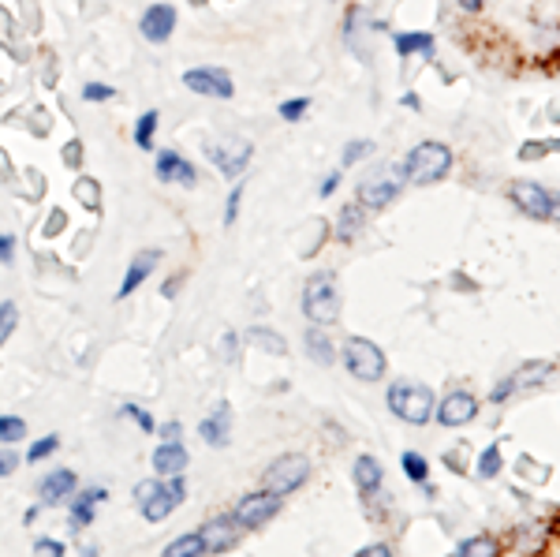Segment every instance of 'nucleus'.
I'll return each instance as SVG.
<instances>
[{"label":"nucleus","instance_id":"5701e85b","mask_svg":"<svg viewBox=\"0 0 560 557\" xmlns=\"http://www.w3.org/2000/svg\"><path fill=\"white\" fill-rule=\"evenodd\" d=\"M367 225V213H363V203H348L344 210H340V218H336V240H344L351 243L359 232H363Z\"/></svg>","mask_w":560,"mask_h":557},{"label":"nucleus","instance_id":"4be33fe9","mask_svg":"<svg viewBox=\"0 0 560 557\" xmlns=\"http://www.w3.org/2000/svg\"><path fill=\"white\" fill-rule=\"evenodd\" d=\"M382 482H385V472H382V464H377V457H359L355 460V487H359V494H377V490H382Z\"/></svg>","mask_w":560,"mask_h":557},{"label":"nucleus","instance_id":"864d4df0","mask_svg":"<svg viewBox=\"0 0 560 557\" xmlns=\"http://www.w3.org/2000/svg\"><path fill=\"white\" fill-rule=\"evenodd\" d=\"M549 221L553 225H560V195L553 191V206H549Z\"/></svg>","mask_w":560,"mask_h":557},{"label":"nucleus","instance_id":"2eb2a0df","mask_svg":"<svg viewBox=\"0 0 560 557\" xmlns=\"http://www.w3.org/2000/svg\"><path fill=\"white\" fill-rule=\"evenodd\" d=\"M157 179H161V184H184V187H194V165H191V161L187 157H179L176 150H161L157 154Z\"/></svg>","mask_w":560,"mask_h":557},{"label":"nucleus","instance_id":"423d86ee","mask_svg":"<svg viewBox=\"0 0 560 557\" xmlns=\"http://www.w3.org/2000/svg\"><path fill=\"white\" fill-rule=\"evenodd\" d=\"M400 187H404V169L382 165V169H374L370 176L359 179L355 203H363V206H370V210H385L389 203H396Z\"/></svg>","mask_w":560,"mask_h":557},{"label":"nucleus","instance_id":"c03bdc74","mask_svg":"<svg viewBox=\"0 0 560 557\" xmlns=\"http://www.w3.org/2000/svg\"><path fill=\"white\" fill-rule=\"evenodd\" d=\"M340 187V172H329V176H325L321 179V187H318V195H321V199H329V195Z\"/></svg>","mask_w":560,"mask_h":557},{"label":"nucleus","instance_id":"f03ea898","mask_svg":"<svg viewBox=\"0 0 560 557\" xmlns=\"http://www.w3.org/2000/svg\"><path fill=\"white\" fill-rule=\"evenodd\" d=\"M385 404H389V411H392L396 419H404L411 426L430 423L433 419V408H438V404H433V393L426 386H419V382H396V386H389Z\"/></svg>","mask_w":560,"mask_h":557},{"label":"nucleus","instance_id":"f3484780","mask_svg":"<svg viewBox=\"0 0 560 557\" xmlns=\"http://www.w3.org/2000/svg\"><path fill=\"white\" fill-rule=\"evenodd\" d=\"M202 538H206V553H225V550L236 546L240 524H236V520H228V516H217V520H209V524L202 528Z\"/></svg>","mask_w":560,"mask_h":557},{"label":"nucleus","instance_id":"a18cd8bd","mask_svg":"<svg viewBox=\"0 0 560 557\" xmlns=\"http://www.w3.org/2000/svg\"><path fill=\"white\" fill-rule=\"evenodd\" d=\"M12 259H15V240L12 236H0V262L12 266Z\"/></svg>","mask_w":560,"mask_h":557},{"label":"nucleus","instance_id":"9d476101","mask_svg":"<svg viewBox=\"0 0 560 557\" xmlns=\"http://www.w3.org/2000/svg\"><path fill=\"white\" fill-rule=\"evenodd\" d=\"M184 86L191 90V94L221 98V101H228L232 94H236V83H232V76L225 68H191V71H184Z\"/></svg>","mask_w":560,"mask_h":557},{"label":"nucleus","instance_id":"ddd939ff","mask_svg":"<svg viewBox=\"0 0 560 557\" xmlns=\"http://www.w3.org/2000/svg\"><path fill=\"white\" fill-rule=\"evenodd\" d=\"M138 30H142V38L154 42V45L169 42L172 30H176V8H172V4H150L146 12H142Z\"/></svg>","mask_w":560,"mask_h":557},{"label":"nucleus","instance_id":"79ce46f5","mask_svg":"<svg viewBox=\"0 0 560 557\" xmlns=\"http://www.w3.org/2000/svg\"><path fill=\"white\" fill-rule=\"evenodd\" d=\"M512 393H516L512 378H504L501 386H493V393H490V401H493V404H504V401H509V397H512Z\"/></svg>","mask_w":560,"mask_h":557},{"label":"nucleus","instance_id":"603ef678","mask_svg":"<svg viewBox=\"0 0 560 557\" xmlns=\"http://www.w3.org/2000/svg\"><path fill=\"white\" fill-rule=\"evenodd\" d=\"M445 464H453V468H456V472H467V468H463V449H456V453H453V457H448V453H445Z\"/></svg>","mask_w":560,"mask_h":557},{"label":"nucleus","instance_id":"3c124183","mask_svg":"<svg viewBox=\"0 0 560 557\" xmlns=\"http://www.w3.org/2000/svg\"><path fill=\"white\" fill-rule=\"evenodd\" d=\"M456 4H460L463 12H471V15H475V12H482V8H485V0H456Z\"/></svg>","mask_w":560,"mask_h":557},{"label":"nucleus","instance_id":"58836bf2","mask_svg":"<svg viewBox=\"0 0 560 557\" xmlns=\"http://www.w3.org/2000/svg\"><path fill=\"white\" fill-rule=\"evenodd\" d=\"M120 416H128V419H135L142 430H146V434H150V430H154V416H150V411H142L138 404H123L120 408Z\"/></svg>","mask_w":560,"mask_h":557},{"label":"nucleus","instance_id":"5fc2aeb1","mask_svg":"<svg viewBox=\"0 0 560 557\" xmlns=\"http://www.w3.org/2000/svg\"><path fill=\"white\" fill-rule=\"evenodd\" d=\"M400 105H407V109H422V98L419 94H404Z\"/></svg>","mask_w":560,"mask_h":557},{"label":"nucleus","instance_id":"7c9ffc66","mask_svg":"<svg viewBox=\"0 0 560 557\" xmlns=\"http://www.w3.org/2000/svg\"><path fill=\"white\" fill-rule=\"evenodd\" d=\"M501 472V445L497 442H490L478 453V479H493Z\"/></svg>","mask_w":560,"mask_h":557},{"label":"nucleus","instance_id":"b1692460","mask_svg":"<svg viewBox=\"0 0 560 557\" xmlns=\"http://www.w3.org/2000/svg\"><path fill=\"white\" fill-rule=\"evenodd\" d=\"M105 490H86L79 494L75 501H71V528H86V524H94V501H101Z\"/></svg>","mask_w":560,"mask_h":557},{"label":"nucleus","instance_id":"4468645a","mask_svg":"<svg viewBox=\"0 0 560 557\" xmlns=\"http://www.w3.org/2000/svg\"><path fill=\"white\" fill-rule=\"evenodd\" d=\"M392 49H396V57H422V60H433L438 57V38H433L430 30H400V34H392Z\"/></svg>","mask_w":560,"mask_h":557},{"label":"nucleus","instance_id":"de8ad7c7","mask_svg":"<svg viewBox=\"0 0 560 557\" xmlns=\"http://www.w3.org/2000/svg\"><path fill=\"white\" fill-rule=\"evenodd\" d=\"M75 191H79V199H90L86 206H94V199H98V187H94V184H86V179H83V184H79Z\"/></svg>","mask_w":560,"mask_h":557},{"label":"nucleus","instance_id":"ea45409f","mask_svg":"<svg viewBox=\"0 0 560 557\" xmlns=\"http://www.w3.org/2000/svg\"><path fill=\"white\" fill-rule=\"evenodd\" d=\"M240 199H243V184H240V187H232V195H228V206H225V225H236Z\"/></svg>","mask_w":560,"mask_h":557},{"label":"nucleus","instance_id":"8fccbe9b","mask_svg":"<svg viewBox=\"0 0 560 557\" xmlns=\"http://www.w3.org/2000/svg\"><path fill=\"white\" fill-rule=\"evenodd\" d=\"M161 438H165V442H176V438H179V423H165V426H161Z\"/></svg>","mask_w":560,"mask_h":557},{"label":"nucleus","instance_id":"6ab92c4d","mask_svg":"<svg viewBox=\"0 0 560 557\" xmlns=\"http://www.w3.org/2000/svg\"><path fill=\"white\" fill-rule=\"evenodd\" d=\"M161 262V251H138V255L131 259V266H128V277L120 281V292H116V299H128L142 281H146L150 274H154V266Z\"/></svg>","mask_w":560,"mask_h":557},{"label":"nucleus","instance_id":"dca6fc26","mask_svg":"<svg viewBox=\"0 0 560 557\" xmlns=\"http://www.w3.org/2000/svg\"><path fill=\"white\" fill-rule=\"evenodd\" d=\"M228 430H232V404L228 401H221V404L209 411V419L198 423V434H202V442H209L217 449L228 445Z\"/></svg>","mask_w":560,"mask_h":557},{"label":"nucleus","instance_id":"2f4dec72","mask_svg":"<svg viewBox=\"0 0 560 557\" xmlns=\"http://www.w3.org/2000/svg\"><path fill=\"white\" fill-rule=\"evenodd\" d=\"M404 475L411 479V482H426V475H430V464H426V457H419V453H404Z\"/></svg>","mask_w":560,"mask_h":557},{"label":"nucleus","instance_id":"37998d69","mask_svg":"<svg viewBox=\"0 0 560 557\" xmlns=\"http://www.w3.org/2000/svg\"><path fill=\"white\" fill-rule=\"evenodd\" d=\"M15 464H20V457H15L12 449H0V475H12Z\"/></svg>","mask_w":560,"mask_h":557},{"label":"nucleus","instance_id":"aec40b11","mask_svg":"<svg viewBox=\"0 0 560 557\" xmlns=\"http://www.w3.org/2000/svg\"><path fill=\"white\" fill-rule=\"evenodd\" d=\"M187 449L179 445V442H161L157 449H154V472H161V475H179L187 468Z\"/></svg>","mask_w":560,"mask_h":557},{"label":"nucleus","instance_id":"f257e3e1","mask_svg":"<svg viewBox=\"0 0 560 557\" xmlns=\"http://www.w3.org/2000/svg\"><path fill=\"white\" fill-rule=\"evenodd\" d=\"M400 169H404V179H411V184H419V187L441 184V179L453 172V150L438 139H426V142H419V147L407 150Z\"/></svg>","mask_w":560,"mask_h":557},{"label":"nucleus","instance_id":"412c9836","mask_svg":"<svg viewBox=\"0 0 560 557\" xmlns=\"http://www.w3.org/2000/svg\"><path fill=\"white\" fill-rule=\"evenodd\" d=\"M553 374V359H527V363H519L509 378H512V386H516V393L519 389H534V386H541Z\"/></svg>","mask_w":560,"mask_h":557},{"label":"nucleus","instance_id":"09e8293b","mask_svg":"<svg viewBox=\"0 0 560 557\" xmlns=\"http://www.w3.org/2000/svg\"><path fill=\"white\" fill-rule=\"evenodd\" d=\"M60 228H64V213L57 210V213H52V218H49V232H45V236H57Z\"/></svg>","mask_w":560,"mask_h":557},{"label":"nucleus","instance_id":"72a5a7b5","mask_svg":"<svg viewBox=\"0 0 560 557\" xmlns=\"http://www.w3.org/2000/svg\"><path fill=\"white\" fill-rule=\"evenodd\" d=\"M15 322H20V311H15V303H12V299H4V303H0V345H4V340L12 337Z\"/></svg>","mask_w":560,"mask_h":557},{"label":"nucleus","instance_id":"6e6d98bb","mask_svg":"<svg viewBox=\"0 0 560 557\" xmlns=\"http://www.w3.org/2000/svg\"><path fill=\"white\" fill-rule=\"evenodd\" d=\"M64 157H67V165H79V142H71Z\"/></svg>","mask_w":560,"mask_h":557},{"label":"nucleus","instance_id":"cd10ccee","mask_svg":"<svg viewBox=\"0 0 560 557\" xmlns=\"http://www.w3.org/2000/svg\"><path fill=\"white\" fill-rule=\"evenodd\" d=\"M247 340H250V345H258V348H265V352H273V355H288L284 337H280V333H273V330H262V326H255V330L247 333Z\"/></svg>","mask_w":560,"mask_h":557},{"label":"nucleus","instance_id":"6e6552de","mask_svg":"<svg viewBox=\"0 0 560 557\" xmlns=\"http://www.w3.org/2000/svg\"><path fill=\"white\" fill-rule=\"evenodd\" d=\"M280 513V494H273V490H262V494H247V497H240V505H236V524L243 528V531H258L262 524H269Z\"/></svg>","mask_w":560,"mask_h":557},{"label":"nucleus","instance_id":"39448f33","mask_svg":"<svg viewBox=\"0 0 560 557\" xmlns=\"http://www.w3.org/2000/svg\"><path fill=\"white\" fill-rule=\"evenodd\" d=\"M344 367L355 382H382L385 378V352L367 337H348L344 340Z\"/></svg>","mask_w":560,"mask_h":557},{"label":"nucleus","instance_id":"473e14b6","mask_svg":"<svg viewBox=\"0 0 560 557\" xmlns=\"http://www.w3.org/2000/svg\"><path fill=\"white\" fill-rule=\"evenodd\" d=\"M27 423L20 416H0V442H23Z\"/></svg>","mask_w":560,"mask_h":557},{"label":"nucleus","instance_id":"a211bd4d","mask_svg":"<svg viewBox=\"0 0 560 557\" xmlns=\"http://www.w3.org/2000/svg\"><path fill=\"white\" fill-rule=\"evenodd\" d=\"M75 487H79L75 472L57 468V472H49V475L38 482V494H42V501H45V505H60L64 497H71V494H75Z\"/></svg>","mask_w":560,"mask_h":557},{"label":"nucleus","instance_id":"20e7f679","mask_svg":"<svg viewBox=\"0 0 560 557\" xmlns=\"http://www.w3.org/2000/svg\"><path fill=\"white\" fill-rule=\"evenodd\" d=\"M135 497H138V505H142V516L150 520V524H157V520H165L179 501L187 497V487H184V479L179 475H165V482H138L135 487Z\"/></svg>","mask_w":560,"mask_h":557},{"label":"nucleus","instance_id":"49530a36","mask_svg":"<svg viewBox=\"0 0 560 557\" xmlns=\"http://www.w3.org/2000/svg\"><path fill=\"white\" fill-rule=\"evenodd\" d=\"M359 553H363V557H389V553H392V546H389V543H377V546H363Z\"/></svg>","mask_w":560,"mask_h":557},{"label":"nucleus","instance_id":"e433bc0d","mask_svg":"<svg viewBox=\"0 0 560 557\" xmlns=\"http://www.w3.org/2000/svg\"><path fill=\"white\" fill-rule=\"evenodd\" d=\"M370 154H374V142L370 139H355V142H348V147H344V165H355V161H363Z\"/></svg>","mask_w":560,"mask_h":557},{"label":"nucleus","instance_id":"c85d7f7f","mask_svg":"<svg viewBox=\"0 0 560 557\" xmlns=\"http://www.w3.org/2000/svg\"><path fill=\"white\" fill-rule=\"evenodd\" d=\"M157 123H161L157 109H150V113H142V116H138V123H135V147H142V150H150V147H154Z\"/></svg>","mask_w":560,"mask_h":557},{"label":"nucleus","instance_id":"c9c22d12","mask_svg":"<svg viewBox=\"0 0 560 557\" xmlns=\"http://www.w3.org/2000/svg\"><path fill=\"white\" fill-rule=\"evenodd\" d=\"M57 445H60V438H57V434H45L42 442H34V445H30L27 460H30V464H38V460H45L49 453H57Z\"/></svg>","mask_w":560,"mask_h":557},{"label":"nucleus","instance_id":"bb28decb","mask_svg":"<svg viewBox=\"0 0 560 557\" xmlns=\"http://www.w3.org/2000/svg\"><path fill=\"white\" fill-rule=\"evenodd\" d=\"M456 553H460V557H497L501 546L493 543L490 535H475V538H463V543L456 546Z\"/></svg>","mask_w":560,"mask_h":557},{"label":"nucleus","instance_id":"a878e982","mask_svg":"<svg viewBox=\"0 0 560 557\" xmlns=\"http://www.w3.org/2000/svg\"><path fill=\"white\" fill-rule=\"evenodd\" d=\"M187 553H194V557H202V553H206V538H202V531L179 535L176 543L165 546V557H187Z\"/></svg>","mask_w":560,"mask_h":557},{"label":"nucleus","instance_id":"a19ab883","mask_svg":"<svg viewBox=\"0 0 560 557\" xmlns=\"http://www.w3.org/2000/svg\"><path fill=\"white\" fill-rule=\"evenodd\" d=\"M34 553H49V557H64V543H57V538H38V543H34Z\"/></svg>","mask_w":560,"mask_h":557},{"label":"nucleus","instance_id":"f704fd0d","mask_svg":"<svg viewBox=\"0 0 560 557\" xmlns=\"http://www.w3.org/2000/svg\"><path fill=\"white\" fill-rule=\"evenodd\" d=\"M306 109H311V98H292V101H284L277 113H280V120L296 123V120H303V116H306Z\"/></svg>","mask_w":560,"mask_h":557},{"label":"nucleus","instance_id":"7ed1b4c3","mask_svg":"<svg viewBox=\"0 0 560 557\" xmlns=\"http://www.w3.org/2000/svg\"><path fill=\"white\" fill-rule=\"evenodd\" d=\"M303 314L314 326H333L340 318V292H336V277L333 274H314L303 289Z\"/></svg>","mask_w":560,"mask_h":557},{"label":"nucleus","instance_id":"393cba45","mask_svg":"<svg viewBox=\"0 0 560 557\" xmlns=\"http://www.w3.org/2000/svg\"><path fill=\"white\" fill-rule=\"evenodd\" d=\"M306 348H311V359H314L318 367H333L336 363V352L329 345V337L321 333V326H314L311 333H306Z\"/></svg>","mask_w":560,"mask_h":557},{"label":"nucleus","instance_id":"9b49d317","mask_svg":"<svg viewBox=\"0 0 560 557\" xmlns=\"http://www.w3.org/2000/svg\"><path fill=\"white\" fill-rule=\"evenodd\" d=\"M206 154H209V161L228 179H236L247 169V161H250V154H255V147H250L247 139H225V142H213V147H206Z\"/></svg>","mask_w":560,"mask_h":557},{"label":"nucleus","instance_id":"c756f323","mask_svg":"<svg viewBox=\"0 0 560 557\" xmlns=\"http://www.w3.org/2000/svg\"><path fill=\"white\" fill-rule=\"evenodd\" d=\"M549 154H560V139H546V142H523L519 147V161H541V157H549Z\"/></svg>","mask_w":560,"mask_h":557},{"label":"nucleus","instance_id":"1a4fd4ad","mask_svg":"<svg viewBox=\"0 0 560 557\" xmlns=\"http://www.w3.org/2000/svg\"><path fill=\"white\" fill-rule=\"evenodd\" d=\"M509 199L516 203L519 213H527L534 221H549V206H553V191L534 184V179H512L509 184Z\"/></svg>","mask_w":560,"mask_h":557},{"label":"nucleus","instance_id":"4c0bfd02","mask_svg":"<svg viewBox=\"0 0 560 557\" xmlns=\"http://www.w3.org/2000/svg\"><path fill=\"white\" fill-rule=\"evenodd\" d=\"M83 98H86V101H113L116 90L105 86V83H86V86H83Z\"/></svg>","mask_w":560,"mask_h":557},{"label":"nucleus","instance_id":"f8f14e48","mask_svg":"<svg viewBox=\"0 0 560 557\" xmlns=\"http://www.w3.org/2000/svg\"><path fill=\"white\" fill-rule=\"evenodd\" d=\"M475 416H478V397L467 389H453L438 408H433V419L441 426H467Z\"/></svg>","mask_w":560,"mask_h":557},{"label":"nucleus","instance_id":"0eeeda50","mask_svg":"<svg viewBox=\"0 0 560 557\" xmlns=\"http://www.w3.org/2000/svg\"><path fill=\"white\" fill-rule=\"evenodd\" d=\"M306 475H311V460H306L303 453H284L262 472V482H265V490L284 497V494H296L306 482Z\"/></svg>","mask_w":560,"mask_h":557}]
</instances>
